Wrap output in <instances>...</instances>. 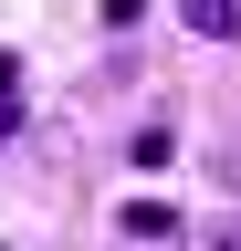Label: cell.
I'll list each match as a JSON object with an SVG mask.
<instances>
[{"label": "cell", "instance_id": "1", "mask_svg": "<svg viewBox=\"0 0 241 251\" xmlns=\"http://www.w3.org/2000/svg\"><path fill=\"white\" fill-rule=\"evenodd\" d=\"M115 230H126V241H168L178 209H168V199H126V209H115Z\"/></svg>", "mask_w": 241, "mask_h": 251}, {"label": "cell", "instance_id": "2", "mask_svg": "<svg viewBox=\"0 0 241 251\" xmlns=\"http://www.w3.org/2000/svg\"><path fill=\"white\" fill-rule=\"evenodd\" d=\"M189 11V31H210V42H241V0H178Z\"/></svg>", "mask_w": 241, "mask_h": 251}, {"label": "cell", "instance_id": "3", "mask_svg": "<svg viewBox=\"0 0 241 251\" xmlns=\"http://www.w3.org/2000/svg\"><path fill=\"white\" fill-rule=\"evenodd\" d=\"M11 136H21V74L0 63V147H11Z\"/></svg>", "mask_w": 241, "mask_h": 251}, {"label": "cell", "instance_id": "4", "mask_svg": "<svg viewBox=\"0 0 241 251\" xmlns=\"http://www.w3.org/2000/svg\"><path fill=\"white\" fill-rule=\"evenodd\" d=\"M147 21V0H105V31H136Z\"/></svg>", "mask_w": 241, "mask_h": 251}, {"label": "cell", "instance_id": "5", "mask_svg": "<svg viewBox=\"0 0 241 251\" xmlns=\"http://www.w3.org/2000/svg\"><path fill=\"white\" fill-rule=\"evenodd\" d=\"M220 251H241V241H220Z\"/></svg>", "mask_w": 241, "mask_h": 251}]
</instances>
